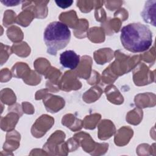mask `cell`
Here are the masks:
<instances>
[{"label": "cell", "instance_id": "obj_1", "mask_svg": "<svg viewBox=\"0 0 156 156\" xmlns=\"http://www.w3.org/2000/svg\"><path fill=\"white\" fill-rule=\"evenodd\" d=\"M121 42L132 52L147 51L152 44V33L148 26L140 23H130L121 30Z\"/></svg>", "mask_w": 156, "mask_h": 156}, {"label": "cell", "instance_id": "obj_2", "mask_svg": "<svg viewBox=\"0 0 156 156\" xmlns=\"http://www.w3.org/2000/svg\"><path fill=\"white\" fill-rule=\"evenodd\" d=\"M44 41L47 46V52L55 55L58 51L65 48L71 39V31L64 23L59 21L50 23L43 34Z\"/></svg>", "mask_w": 156, "mask_h": 156}, {"label": "cell", "instance_id": "obj_3", "mask_svg": "<svg viewBox=\"0 0 156 156\" xmlns=\"http://www.w3.org/2000/svg\"><path fill=\"white\" fill-rule=\"evenodd\" d=\"M60 63L65 68L74 69L80 63V56L74 51L66 50L60 54Z\"/></svg>", "mask_w": 156, "mask_h": 156}, {"label": "cell", "instance_id": "obj_4", "mask_svg": "<svg viewBox=\"0 0 156 156\" xmlns=\"http://www.w3.org/2000/svg\"><path fill=\"white\" fill-rule=\"evenodd\" d=\"M155 0L146 1L141 12L143 20L154 26H155Z\"/></svg>", "mask_w": 156, "mask_h": 156}, {"label": "cell", "instance_id": "obj_5", "mask_svg": "<svg viewBox=\"0 0 156 156\" xmlns=\"http://www.w3.org/2000/svg\"><path fill=\"white\" fill-rule=\"evenodd\" d=\"M55 2L58 7L65 9L69 7L73 2V1H55Z\"/></svg>", "mask_w": 156, "mask_h": 156}]
</instances>
